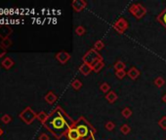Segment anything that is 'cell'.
Listing matches in <instances>:
<instances>
[{"label":"cell","mask_w":166,"mask_h":140,"mask_svg":"<svg viewBox=\"0 0 166 140\" xmlns=\"http://www.w3.org/2000/svg\"><path fill=\"white\" fill-rule=\"evenodd\" d=\"M45 127L50 130L55 134H58L65 130L66 127V123L65 118L61 115V113L59 111H55L50 115L47 121L45 122Z\"/></svg>","instance_id":"cell-1"},{"label":"cell","mask_w":166,"mask_h":140,"mask_svg":"<svg viewBox=\"0 0 166 140\" xmlns=\"http://www.w3.org/2000/svg\"><path fill=\"white\" fill-rule=\"evenodd\" d=\"M0 45H2L3 47L5 48V49H7V48H10L11 46H12V41L9 39V38H6V39H3L1 41V44Z\"/></svg>","instance_id":"cell-7"},{"label":"cell","mask_w":166,"mask_h":140,"mask_svg":"<svg viewBox=\"0 0 166 140\" xmlns=\"http://www.w3.org/2000/svg\"><path fill=\"white\" fill-rule=\"evenodd\" d=\"M45 98H46V100H47L48 102H49V103H53L55 99H56V97H55V95H54L52 93H49V94H48L46 95Z\"/></svg>","instance_id":"cell-9"},{"label":"cell","mask_w":166,"mask_h":140,"mask_svg":"<svg viewBox=\"0 0 166 140\" xmlns=\"http://www.w3.org/2000/svg\"><path fill=\"white\" fill-rule=\"evenodd\" d=\"M49 138H48V136L45 135V134H42V135H40V137H39V140H48Z\"/></svg>","instance_id":"cell-12"},{"label":"cell","mask_w":166,"mask_h":140,"mask_svg":"<svg viewBox=\"0 0 166 140\" xmlns=\"http://www.w3.org/2000/svg\"><path fill=\"white\" fill-rule=\"evenodd\" d=\"M37 118L42 122V123H44V121H45V119H46V114L45 113H43V112H41V113H39L38 115H37Z\"/></svg>","instance_id":"cell-11"},{"label":"cell","mask_w":166,"mask_h":140,"mask_svg":"<svg viewBox=\"0 0 166 140\" xmlns=\"http://www.w3.org/2000/svg\"><path fill=\"white\" fill-rule=\"evenodd\" d=\"M1 65H2L5 69L9 70V69L14 65V61L12 60V58H10V57H5L4 60H2Z\"/></svg>","instance_id":"cell-5"},{"label":"cell","mask_w":166,"mask_h":140,"mask_svg":"<svg viewBox=\"0 0 166 140\" xmlns=\"http://www.w3.org/2000/svg\"><path fill=\"white\" fill-rule=\"evenodd\" d=\"M6 54H7V51H6V49H5V48L3 47L2 45H0V58L4 57Z\"/></svg>","instance_id":"cell-10"},{"label":"cell","mask_w":166,"mask_h":140,"mask_svg":"<svg viewBox=\"0 0 166 140\" xmlns=\"http://www.w3.org/2000/svg\"><path fill=\"white\" fill-rule=\"evenodd\" d=\"M77 130H78L79 134H80V137H84V136H86L88 134V127L86 126H84V125H81L78 127H77Z\"/></svg>","instance_id":"cell-6"},{"label":"cell","mask_w":166,"mask_h":140,"mask_svg":"<svg viewBox=\"0 0 166 140\" xmlns=\"http://www.w3.org/2000/svg\"><path fill=\"white\" fill-rule=\"evenodd\" d=\"M163 21H164V23H165V24H166V14L163 16Z\"/></svg>","instance_id":"cell-13"},{"label":"cell","mask_w":166,"mask_h":140,"mask_svg":"<svg viewBox=\"0 0 166 140\" xmlns=\"http://www.w3.org/2000/svg\"><path fill=\"white\" fill-rule=\"evenodd\" d=\"M12 32L13 29L9 25H0V38H2V40L8 38V36L12 34Z\"/></svg>","instance_id":"cell-3"},{"label":"cell","mask_w":166,"mask_h":140,"mask_svg":"<svg viewBox=\"0 0 166 140\" xmlns=\"http://www.w3.org/2000/svg\"><path fill=\"white\" fill-rule=\"evenodd\" d=\"M1 121H2V123H4L5 125H7L12 121V118H11V116L8 115V114H5L4 116L1 117Z\"/></svg>","instance_id":"cell-8"},{"label":"cell","mask_w":166,"mask_h":140,"mask_svg":"<svg viewBox=\"0 0 166 140\" xmlns=\"http://www.w3.org/2000/svg\"><path fill=\"white\" fill-rule=\"evenodd\" d=\"M68 137L69 140H78L80 138V134L77 128H71L68 132Z\"/></svg>","instance_id":"cell-4"},{"label":"cell","mask_w":166,"mask_h":140,"mask_svg":"<svg viewBox=\"0 0 166 140\" xmlns=\"http://www.w3.org/2000/svg\"><path fill=\"white\" fill-rule=\"evenodd\" d=\"M35 117L37 116L35 115V113L32 111L31 107H27L20 114V118L28 125H31L32 123V121L35 119Z\"/></svg>","instance_id":"cell-2"},{"label":"cell","mask_w":166,"mask_h":140,"mask_svg":"<svg viewBox=\"0 0 166 140\" xmlns=\"http://www.w3.org/2000/svg\"><path fill=\"white\" fill-rule=\"evenodd\" d=\"M2 134H3V130H2V128L0 127V136H1Z\"/></svg>","instance_id":"cell-14"}]
</instances>
